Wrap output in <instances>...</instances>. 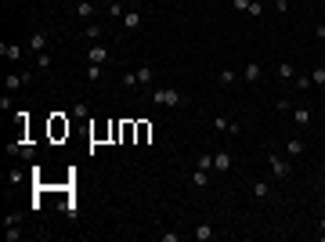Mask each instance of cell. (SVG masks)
<instances>
[{"label": "cell", "mask_w": 325, "mask_h": 242, "mask_svg": "<svg viewBox=\"0 0 325 242\" xmlns=\"http://www.w3.org/2000/svg\"><path fill=\"white\" fill-rule=\"evenodd\" d=\"M148 94H152V101H156V105H163V109H174V105H188V98H184L177 87H156V90H148Z\"/></svg>", "instance_id": "cell-1"}, {"label": "cell", "mask_w": 325, "mask_h": 242, "mask_svg": "<svg viewBox=\"0 0 325 242\" xmlns=\"http://www.w3.org/2000/svg\"><path fill=\"white\" fill-rule=\"evenodd\" d=\"M268 170H271V177H275V181H286V177L293 174V166H289V159H286V156L268 152Z\"/></svg>", "instance_id": "cell-2"}, {"label": "cell", "mask_w": 325, "mask_h": 242, "mask_svg": "<svg viewBox=\"0 0 325 242\" xmlns=\"http://www.w3.org/2000/svg\"><path fill=\"white\" fill-rule=\"evenodd\" d=\"M61 138H69V119L61 112H54L51 116V141H61Z\"/></svg>", "instance_id": "cell-3"}, {"label": "cell", "mask_w": 325, "mask_h": 242, "mask_svg": "<svg viewBox=\"0 0 325 242\" xmlns=\"http://www.w3.org/2000/svg\"><path fill=\"white\" fill-rule=\"evenodd\" d=\"M29 83H33V72H7V80H4L7 90H22V87H29Z\"/></svg>", "instance_id": "cell-4"}, {"label": "cell", "mask_w": 325, "mask_h": 242, "mask_svg": "<svg viewBox=\"0 0 325 242\" xmlns=\"http://www.w3.org/2000/svg\"><path fill=\"white\" fill-rule=\"evenodd\" d=\"M213 130H221V134H242V127L235 123V119H228V116H213Z\"/></svg>", "instance_id": "cell-5"}, {"label": "cell", "mask_w": 325, "mask_h": 242, "mask_svg": "<svg viewBox=\"0 0 325 242\" xmlns=\"http://www.w3.org/2000/svg\"><path fill=\"white\" fill-rule=\"evenodd\" d=\"M231 170V152L221 148V152H213V174H228Z\"/></svg>", "instance_id": "cell-6"}, {"label": "cell", "mask_w": 325, "mask_h": 242, "mask_svg": "<svg viewBox=\"0 0 325 242\" xmlns=\"http://www.w3.org/2000/svg\"><path fill=\"white\" fill-rule=\"evenodd\" d=\"M87 58H90V62H94V65H105V62H108V58H112V54H108V47H105V43H90Z\"/></svg>", "instance_id": "cell-7"}, {"label": "cell", "mask_w": 325, "mask_h": 242, "mask_svg": "<svg viewBox=\"0 0 325 242\" xmlns=\"http://www.w3.org/2000/svg\"><path fill=\"white\" fill-rule=\"evenodd\" d=\"M260 76H264L260 62H246V69H242V83H260Z\"/></svg>", "instance_id": "cell-8"}, {"label": "cell", "mask_w": 325, "mask_h": 242, "mask_svg": "<svg viewBox=\"0 0 325 242\" xmlns=\"http://www.w3.org/2000/svg\"><path fill=\"white\" fill-rule=\"evenodd\" d=\"M29 47H33L36 54L47 51V33H43V29H33V33H29Z\"/></svg>", "instance_id": "cell-9"}, {"label": "cell", "mask_w": 325, "mask_h": 242, "mask_svg": "<svg viewBox=\"0 0 325 242\" xmlns=\"http://www.w3.org/2000/svg\"><path fill=\"white\" fill-rule=\"evenodd\" d=\"M275 76L282 80V83H293V76H297V69H293V62H278V69H275Z\"/></svg>", "instance_id": "cell-10"}, {"label": "cell", "mask_w": 325, "mask_h": 242, "mask_svg": "<svg viewBox=\"0 0 325 242\" xmlns=\"http://www.w3.org/2000/svg\"><path fill=\"white\" fill-rule=\"evenodd\" d=\"M217 83H221V87H235L239 83V72L235 69H221V72H217Z\"/></svg>", "instance_id": "cell-11"}, {"label": "cell", "mask_w": 325, "mask_h": 242, "mask_svg": "<svg viewBox=\"0 0 325 242\" xmlns=\"http://www.w3.org/2000/svg\"><path fill=\"white\" fill-rule=\"evenodd\" d=\"M0 54H4L7 62H18V58H22V47H18V43H0Z\"/></svg>", "instance_id": "cell-12"}, {"label": "cell", "mask_w": 325, "mask_h": 242, "mask_svg": "<svg viewBox=\"0 0 325 242\" xmlns=\"http://www.w3.org/2000/svg\"><path fill=\"white\" fill-rule=\"evenodd\" d=\"M123 29H130V33L141 29V14H137V11H123Z\"/></svg>", "instance_id": "cell-13"}, {"label": "cell", "mask_w": 325, "mask_h": 242, "mask_svg": "<svg viewBox=\"0 0 325 242\" xmlns=\"http://www.w3.org/2000/svg\"><path fill=\"white\" fill-rule=\"evenodd\" d=\"M286 156H289V159H300V156H304V141H300V138L286 141Z\"/></svg>", "instance_id": "cell-14"}, {"label": "cell", "mask_w": 325, "mask_h": 242, "mask_svg": "<svg viewBox=\"0 0 325 242\" xmlns=\"http://www.w3.org/2000/svg\"><path fill=\"white\" fill-rule=\"evenodd\" d=\"M192 235H195V239H199V242H213V239H217V232H213V228H210V224H199V228H195V232H192Z\"/></svg>", "instance_id": "cell-15"}, {"label": "cell", "mask_w": 325, "mask_h": 242, "mask_svg": "<svg viewBox=\"0 0 325 242\" xmlns=\"http://www.w3.org/2000/svg\"><path fill=\"white\" fill-rule=\"evenodd\" d=\"M293 119H297L300 127H307V123H311L315 116H311V109H304V105H297V109H293Z\"/></svg>", "instance_id": "cell-16"}, {"label": "cell", "mask_w": 325, "mask_h": 242, "mask_svg": "<svg viewBox=\"0 0 325 242\" xmlns=\"http://www.w3.org/2000/svg\"><path fill=\"white\" fill-rule=\"evenodd\" d=\"M101 33H105V29H101L98 22H87V29H83V36H87L90 43H98V40H101Z\"/></svg>", "instance_id": "cell-17"}, {"label": "cell", "mask_w": 325, "mask_h": 242, "mask_svg": "<svg viewBox=\"0 0 325 242\" xmlns=\"http://www.w3.org/2000/svg\"><path fill=\"white\" fill-rule=\"evenodd\" d=\"M87 80H90V83H101V80H105V69L94 65V62H87Z\"/></svg>", "instance_id": "cell-18"}, {"label": "cell", "mask_w": 325, "mask_h": 242, "mask_svg": "<svg viewBox=\"0 0 325 242\" xmlns=\"http://www.w3.org/2000/svg\"><path fill=\"white\" fill-rule=\"evenodd\" d=\"M76 14H80V18H94V4H90V0H80V4H76Z\"/></svg>", "instance_id": "cell-19"}, {"label": "cell", "mask_w": 325, "mask_h": 242, "mask_svg": "<svg viewBox=\"0 0 325 242\" xmlns=\"http://www.w3.org/2000/svg\"><path fill=\"white\" fill-rule=\"evenodd\" d=\"M22 210H11V214H4V228H18V224H22Z\"/></svg>", "instance_id": "cell-20"}, {"label": "cell", "mask_w": 325, "mask_h": 242, "mask_svg": "<svg viewBox=\"0 0 325 242\" xmlns=\"http://www.w3.org/2000/svg\"><path fill=\"white\" fill-rule=\"evenodd\" d=\"M51 65H54V58H51V51H40V54H36V69H40V72H47Z\"/></svg>", "instance_id": "cell-21"}, {"label": "cell", "mask_w": 325, "mask_h": 242, "mask_svg": "<svg viewBox=\"0 0 325 242\" xmlns=\"http://www.w3.org/2000/svg\"><path fill=\"white\" fill-rule=\"evenodd\" d=\"M192 185H195V188H206V185H210V170H199V166H195V174H192Z\"/></svg>", "instance_id": "cell-22"}, {"label": "cell", "mask_w": 325, "mask_h": 242, "mask_svg": "<svg viewBox=\"0 0 325 242\" xmlns=\"http://www.w3.org/2000/svg\"><path fill=\"white\" fill-rule=\"evenodd\" d=\"M195 166H199V170H210V174H213V156H210V152H199V156H195Z\"/></svg>", "instance_id": "cell-23"}, {"label": "cell", "mask_w": 325, "mask_h": 242, "mask_svg": "<svg viewBox=\"0 0 325 242\" xmlns=\"http://www.w3.org/2000/svg\"><path fill=\"white\" fill-rule=\"evenodd\" d=\"M268 195H271V185H268V181H257V185H253V199H268Z\"/></svg>", "instance_id": "cell-24"}, {"label": "cell", "mask_w": 325, "mask_h": 242, "mask_svg": "<svg viewBox=\"0 0 325 242\" xmlns=\"http://www.w3.org/2000/svg\"><path fill=\"white\" fill-rule=\"evenodd\" d=\"M311 83L315 87H325V65H315L311 69Z\"/></svg>", "instance_id": "cell-25"}, {"label": "cell", "mask_w": 325, "mask_h": 242, "mask_svg": "<svg viewBox=\"0 0 325 242\" xmlns=\"http://www.w3.org/2000/svg\"><path fill=\"white\" fill-rule=\"evenodd\" d=\"M72 116H76V119H87V116H90V105H87V101H76V105H72Z\"/></svg>", "instance_id": "cell-26"}, {"label": "cell", "mask_w": 325, "mask_h": 242, "mask_svg": "<svg viewBox=\"0 0 325 242\" xmlns=\"http://www.w3.org/2000/svg\"><path fill=\"white\" fill-rule=\"evenodd\" d=\"M137 83H141V87L152 83V65H141V69H137Z\"/></svg>", "instance_id": "cell-27"}, {"label": "cell", "mask_w": 325, "mask_h": 242, "mask_svg": "<svg viewBox=\"0 0 325 242\" xmlns=\"http://www.w3.org/2000/svg\"><path fill=\"white\" fill-rule=\"evenodd\" d=\"M22 177H25V174L18 170V166H14V170H7V185H11V188H14V185H22Z\"/></svg>", "instance_id": "cell-28"}, {"label": "cell", "mask_w": 325, "mask_h": 242, "mask_svg": "<svg viewBox=\"0 0 325 242\" xmlns=\"http://www.w3.org/2000/svg\"><path fill=\"white\" fill-rule=\"evenodd\" d=\"M123 87H141L137 83V72H123Z\"/></svg>", "instance_id": "cell-29"}, {"label": "cell", "mask_w": 325, "mask_h": 242, "mask_svg": "<svg viewBox=\"0 0 325 242\" xmlns=\"http://www.w3.org/2000/svg\"><path fill=\"white\" fill-rule=\"evenodd\" d=\"M22 159H29V163L36 159V148H33V145H25V141H22Z\"/></svg>", "instance_id": "cell-30"}, {"label": "cell", "mask_w": 325, "mask_h": 242, "mask_svg": "<svg viewBox=\"0 0 325 242\" xmlns=\"http://www.w3.org/2000/svg\"><path fill=\"white\" fill-rule=\"evenodd\" d=\"M315 83H311V76H297V90H311Z\"/></svg>", "instance_id": "cell-31"}, {"label": "cell", "mask_w": 325, "mask_h": 242, "mask_svg": "<svg viewBox=\"0 0 325 242\" xmlns=\"http://www.w3.org/2000/svg\"><path fill=\"white\" fill-rule=\"evenodd\" d=\"M0 109L11 112V90H4V94H0Z\"/></svg>", "instance_id": "cell-32"}, {"label": "cell", "mask_w": 325, "mask_h": 242, "mask_svg": "<svg viewBox=\"0 0 325 242\" xmlns=\"http://www.w3.org/2000/svg\"><path fill=\"white\" fill-rule=\"evenodd\" d=\"M148 134H152V127H148V123H137V138L148 141Z\"/></svg>", "instance_id": "cell-33"}, {"label": "cell", "mask_w": 325, "mask_h": 242, "mask_svg": "<svg viewBox=\"0 0 325 242\" xmlns=\"http://www.w3.org/2000/svg\"><path fill=\"white\" fill-rule=\"evenodd\" d=\"M246 14H253V18H260V14H264V4H253V0H250V11H246Z\"/></svg>", "instance_id": "cell-34"}, {"label": "cell", "mask_w": 325, "mask_h": 242, "mask_svg": "<svg viewBox=\"0 0 325 242\" xmlns=\"http://www.w3.org/2000/svg\"><path fill=\"white\" fill-rule=\"evenodd\" d=\"M108 14H112V18H123V4L116 0V4H108Z\"/></svg>", "instance_id": "cell-35"}, {"label": "cell", "mask_w": 325, "mask_h": 242, "mask_svg": "<svg viewBox=\"0 0 325 242\" xmlns=\"http://www.w3.org/2000/svg\"><path fill=\"white\" fill-rule=\"evenodd\" d=\"M159 242H181V235H177V232H163Z\"/></svg>", "instance_id": "cell-36"}, {"label": "cell", "mask_w": 325, "mask_h": 242, "mask_svg": "<svg viewBox=\"0 0 325 242\" xmlns=\"http://www.w3.org/2000/svg\"><path fill=\"white\" fill-rule=\"evenodd\" d=\"M231 7H235V11H250V0H231Z\"/></svg>", "instance_id": "cell-37"}, {"label": "cell", "mask_w": 325, "mask_h": 242, "mask_svg": "<svg viewBox=\"0 0 325 242\" xmlns=\"http://www.w3.org/2000/svg\"><path fill=\"white\" fill-rule=\"evenodd\" d=\"M315 40H325V25H315Z\"/></svg>", "instance_id": "cell-38"}, {"label": "cell", "mask_w": 325, "mask_h": 242, "mask_svg": "<svg viewBox=\"0 0 325 242\" xmlns=\"http://www.w3.org/2000/svg\"><path fill=\"white\" fill-rule=\"evenodd\" d=\"M275 7L278 11H289V0H275Z\"/></svg>", "instance_id": "cell-39"}, {"label": "cell", "mask_w": 325, "mask_h": 242, "mask_svg": "<svg viewBox=\"0 0 325 242\" xmlns=\"http://www.w3.org/2000/svg\"><path fill=\"white\" fill-rule=\"evenodd\" d=\"M322 235H325V217H322Z\"/></svg>", "instance_id": "cell-40"}, {"label": "cell", "mask_w": 325, "mask_h": 242, "mask_svg": "<svg viewBox=\"0 0 325 242\" xmlns=\"http://www.w3.org/2000/svg\"><path fill=\"white\" fill-rule=\"evenodd\" d=\"M253 4H264V0H253Z\"/></svg>", "instance_id": "cell-41"}, {"label": "cell", "mask_w": 325, "mask_h": 242, "mask_svg": "<svg viewBox=\"0 0 325 242\" xmlns=\"http://www.w3.org/2000/svg\"><path fill=\"white\" fill-rule=\"evenodd\" d=\"M105 4H116V0H105Z\"/></svg>", "instance_id": "cell-42"}, {"label": "cell", "mask_w": 325, "mask_h": 242, "mask_svg": "<svg viewBox=\"0 0 325 242\" xmlns=\"http://www.w3.org/2000/svg\"><path fill=\"white\" fill-rule=\"evenodd\" d=\"M322 101H325V94H322Z\"/></svg>", "instance_id": "cell-43"}]
</instances>
